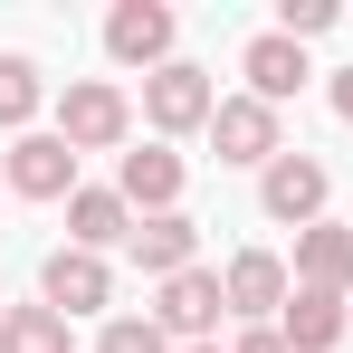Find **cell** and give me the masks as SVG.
Wrapping results in <instances>:
<instances>
[{"label":"cell","mask_w":353,"mask_h":353,"mask_svg":"<svg viewBox=\"0 0 353 353\" xmlns=\"http://www.w3.org/2000/svg\"><path fill=\"white\" fill-rule=\"evenodd\" d=\"M143 115H153V134H191V124H210L220 115V96H210V77H201V67H153V77H143Z\"/></svg>","instance_id":"cell-1"},{"label":"cell","mask_w":353,"mask_h":353,"mask_svg":"<svg viewBox=\"0 0 353 353\" xmlns=\"http://www.w3.org/2000/svg\"><path fill=\"white\" fill-rule=\"evenodd\" d=\"M10 191H19V201H77L67 134H19V143H10Z\"/></svg>","instance_id":"cell-2"},{"label":"cell","mask_w":353,"mask_h":353,"mask_svg":"<svg viewBox=\"0 0 353 353\" xmlns=\"http://www.w3.org/2000/svg\"><path fill=\"white\" fill-rule=\"evenodd\" d=\"M124 96L115 86H67L58 96V134H67V153H105V143H124Z\"/></svg>","instance_id":"cell-3"},{"label":"cell","mask_w":353,"mask_h":353,"mask_svg":"<svg viewBox=\"0 0 353 353\" xmlns=\"http://www.w3.org/2000/svg\"><path fill=\"white\" fill-rule=\"evenodd\" d=\"M258 201H268V220H296V230H315L325 220V163H305V153H277L268 181H258Z\"/></svg>","instance_id":"cell-4"},{"label":"cell","mask_w":353,"mask_h":353,"mask_svg":"<svg viewBox=\"0 0 353 353\" xmlns=\"http://www.w3.org/2000/svg\"><path fill=\"white\" fill-rule=\"evenodd\" d=\"M105 48L124 67H172V10L163 0H124L115 19H105Z\"/></svg>","instance_id":"cell-5"},{"label":"cell","mask_w":353,"mask_h":353,"mask_svg":"<svg viewBox=\"0 0 353 353\" xmlns=\"http://www.w3.org/2000/svg\"><path fill=\"white\" fill-rule=\"evenodd\" d=\"M230 315V287L210 277V268H191V277H163V334H191V344H210V325Z\"/></svg>","instance_id":"cell-6"},{"label":"cell","mask_w":353,"mask_h":353,"mask_svg":"<svg viewBox=\"0 0 353 353\" xmlns=\"http://www.w3.org/2000/svg\"><path fill=\"white\" fill-rule=\"evenodd\" d=\"M210 143H220V163H277V105L230 96V105L210 115Z\"/></svg>","instance_id":"cell-7"},{"label":"cell","mask_w":353,"mask_h":353,"mask_svg":"<svg viewBox=\"0 0 353 353\" xmlns=\"http://www.w3.org/2000/svg\"><path fill=\"white\" fill-rule=\"evenodd\" d=\"M39 287H48L58 315H96V305L115 296V277H105V258H96V248H58V258L39 268Z\"/></svg>","instance_id":"cell-8"},{"label":"cell","mask_w":353,"mask_h":353,"mask_svg":"<svg viewBox=\"0 0 353 353\" xmlns=\"http://www.w3.org/2000/svg\"><path fill=\"white\" fill-rule=\"evenodd\" d=\"M220 287H230V315H248V325H258V315H287V258H268V248H239Z\"/></svg>","instance_id":"cell-9"},{"label":"cell","mask_w":353,"mask_h":353,"mask_svg":"<svg viewBox=\"0 0 353 353\" xmlns=\"http://www.w3.org/2000/svg\"><path fill=\"white\" fill-rule=\"evenodd\" d=\"M115 191H124V210H143V220H163V210L181 201V153H163V143H143V153H124Z\"/></svg>","instance_id":"cell-10"},{"label":"cell","mask_w":353,"mask_h":353,"mask_svg":"<svg viewBox=\"0 0 353 353\" xmlns=\"http://www.w3.org/2000/svg\"><path fill=\"white\" fill-rule=\"evenodd\" d=\"M248 96H258V105H287L296 86H305V77H315V67H305V48H296V39H277V29H268V39H248Z\"/></svg>","instance_id":"cell-11"},{"label":"cell","mask_w":353,"mask_h":353,"mask_svg":"<svg viewBox=\"0 0 353 353\" xmlns=\"http://www.w3.org/2000/svg\"><path fill=\"white\" fill-rule=\"evenodd\" d=\"M296 277H305V287H325V296H344V287H353V230H344V220L296 230Z\"/></svg>","instance_id":"cell-12"},{"label":"cell","mask_w":353,"mask_h":353,"mask_svg":"<svg viewBox=\"0 0 353 353\" xmlns=\"http://www.w3.org/2000/svg\"><path fill=\"white\" fill-rule=\"evenodd\" d=\"M115 239H134V210H124V191H77L67 201V248H115Z\"/></svg>","instance_id":"cell-13"},{"label":"cell","mask_w":353,"mask_h":353,"mask_svg":"<svg viewBox=\"0 0 353 353\" xmlns=\"http://www.w3.org/2000/svg\"><path fill=\"white\" fill-rule=\"evenodd\" d=\"M124 248L143 258V277H191V248H201V230H191L181 210H163V220H143Z\"/></svg>","instance_id":"cell-14"},{"label":"cell","mask_w":353,"mask_h":353,"mask_svg":"<svg viewBox=\"0 0 353 353\" xmlns=\"http://www.w3.org/2000/svg\"><path fill=\"white\" fill-rule=\"evenodd\" d=\"M277 334H287V353H334V344H344V296L305 287V296L287 305V325H277Z\"/></svg>","instance_id":"cell-15"},{"label":"cell","mask_w":353,"mask_h":353,"mask_svg":"<svg viewBox=\"0 0 353 353\" xmlns=\"http://www.w3.org/2000/svg\"><path fill=\"white\" fill-rule=\"evenodd\" d=\"M0 353H67V315L58 305H10L0 315Z\"/></svg>","instance_id":"cell-16"},{"label":"cell","mask_w":353,"mask_h":353,"mask_svg":"<svg viewBox=\"0 0 353 353\" xmlns=\"http://www.w3.org/2000/svg\"><path fill=\"white\" fill-rule=\"evenodd\" d=\"M39 96H48L39 67H29V58H0V124H29V115H39Z\"/></svg>","instance_id":"cell-17"},{"label":"cell","mask_w":353,"mask_h":353,"mask_svg":"<svg viewBox=\"0 0 353 353\" xmlns=\"http://www.w3.org/2000/svg\"><path fill=\"white\" fill-rule=\"evenodd\" d=\"M96 353H172V344H163V325H153V315H115V325L96 334Z\"/></svg>","instance_id":"cell-18"},{"label":"cell","mask_w":353,"mask_h":353,"mask_svg":"<svg viewBox=\"0 0 353 353\" xmlns=\"http://www.w3.org/2000/svg\"><path fill=\"white\" fill-rule=\"evenodd\" d=\"M239 353H287V334H277V325H248V334H239Z\"/></svg>","instance_id":"cell-19"},{"label":"cell","mask_w":353,"mask_h":353,"mask_svg":"<svg viewBox=\"0 0 353 353\" xmlns=\"http://www.w3.org/2000/svg\"><path fill=\"white\" fill-rule=\"evenodd\" d=\"M334 115L353 124V67H344V77H334Z\"/></svg>","instance_id":"cell-20"},{"label":"cell","mask_w":353,"mask_h":353,"mask_svg":"<svg viewBox=\"0 0 353 353\" xmlns=\"http://www.w3.org/2000/svg\"><path fill=\"white\" fill-rule=\"evenodd\" d=\"M191 353H220V344H191Z\"/></svg>","instance_id":"cell-21"},{"label":"cell","mask_w":353,"mask_h":353,"mask_svg":"<svg viewBox=\"0 0 353 353\" xmlns=\"http://www.w3.org/2000/svg\"><path fill=\"white\" fill-rule=\"evenodd\" d=\"M0 315H10V305H0Z\"/></svg>","instance_id":"cell-22"}]
</instances>
